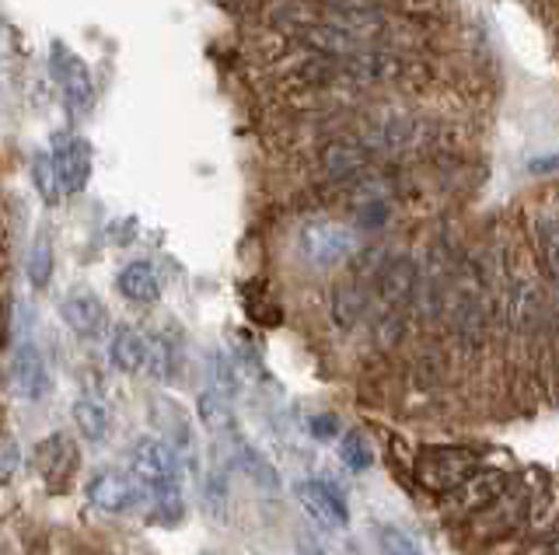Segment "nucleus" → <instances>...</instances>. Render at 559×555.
I'll list each match as a JSON object with an SVG mask.
<instances>
[{
	"label": "nucleus",
	"instance_id": "1",
	"mask_svg": "<svg viewBox=\"0 0 559 555\" xmlns=\"http://www.w3.org/2000/svg\"><path fill=\"white\" fill-rule=\"evenodd\" d=\"M130 472L151 490V503L165 520L182 517V455L171 441L140 437L130 447Z\"/></svg>",
	"mask_w": 559,
	"mask_h": 555
},
{
	"label": "nucleus",
	"instance_id": "2",
	"mask_svg": "<svg viewBox=\"0 0 559 555\" xmlns=\"http://www.w3.org/2000/svg\"><path fill=\"white\" fill-rule=\"evenodd\" d=\"M476 468H479V450H472V447H424L413 458L416 482L441 496L459 490Z\"/></svg>",
	"mask_w": 559,
	"mask_h": 555
},
{
	"label": "nucleus",
	"instance_id": "3",
	"mask_svg": "<svg viewBox=\"0 0 559 555\" xmlns=\"http://www.w3.org/2000/svg\"><path fill=\"white\" fill-rule=\"evenodd\" d=\"M360 252L357 234L340 220H314L301 231V258L314 269H336Z\"/></svg>",
	"mask_w": 559,
	"mask_h": 555
},
{
	"label": "nucleus",
	"instance_id": "4",
	"mask_svg": "<svg viewBox=\"0 0 559 555\" xmlns=\"http://www.w3.org/2000/svg\"><path fill=\"white\" fill-rule=\"evenodd\" d=\"M374 165V150L364 144V136H329V141L314 154V168H319L322 182L329 185H343L349 179H357L364 168Z\"/></svg>",
	"mask_w": 559,
	"mask_h": 555
},
{
	"label": "nucleus",
	"instance_id": "5",
	"mask_svg": "<svg viewBox=\"0 0 559 555\" xmlns=\"http://www.w3.org/2000/svg\"><path fill=\"white\" fill-rule=\"evenodd\" d=\"M87 503L102 514H130L140 503H151V490L140 482L133 472H112V468H102L98 475H92L87 482Z\"/></svg>",
	"mask_w": 559,
	"mask_h": 555
},
{
	"label": "nucleus",
	"instance_id": "6",
	"mask_svg": "<svg viewBox=\"0 0 559 555\" xmlns=\"http://www.w3.org/2000/svg\"><path fill=\"white\" fill-rule=\"evenodd\" d=\"M511 493V472L503 468H476L459 490H451L444 503L454 514H479V510H493Z\"/></svg>",
	"mask_w": 559,
	"mask_h": 555
},
{
	"label": "nucleus",
	"instance_id": "7",
	"mask_svg": "<svg viewBox=\"0 0 559 555\" xmlns=\"http://www.w3.org/2000/svg\"><path fill=\"white\" fill-rule=\"evenodd\" d=\"M419 266L409 255H389V263L378 273L374 283V311H399L409 315V307L416 304L419 293Z\"/></svg>",
	"mask_w": 559,
	"mask_h": 555
},
{
	"label": "nucleus",
	"instance_id": "8",
	"mask_svg": "<svg viewBox=\"0 0 559 555\" xmlns=\"http://www.w3.org/2000/svg\"><path fill=\"white\" fill-rule=\"evenodd\" d=\"M49 67H52V77H57L60 92L67 98L70 112H92V101H95V84L87 77V67L70 53L63 43H52V53H49Z\"/></svg>",
	"mask_w": 559,
	"mask_h": 555
},
{
	"label": "nucleus",
	"instance_id": "9",
	"mask_svg": "<svg viewBox=\"0 0 559 555\" xmlns=\"http://www.w3.org/2000/svg\"><path fill=\"white\" fill-rule=\"evenodd\" d=\"M297 499H301L305 514L314 520V524H322L329 531H343L349 524V510H346V499L336 485H329L322 479H301L294 485Z\"/></svg>",
	"mask_w": 559,
	"mask_h": 555
},
{
	"label": "nucleus",
	"instance_id": "10",
	"mask_svg": "<svg viewBox=\"0 0 559 555\" xmlns=\"http://www.w3.org/2000/svg\"><path fill=\"white\" fill-rule=\"evenodd\" d=\"M11 385L17 391V398L25 402H43V398L52 391V374H49V363L39 353L35 342H22L11 357Z\"/></svg>",
	"mask_w": 559,
	"mask_h": 555
},
{
	"label": "nucleus",
	"instance_id": "11",
	"mask_svg": "<svg viewBox=\"0 0 559 555\" xmlns=\"http://www.w3.org/2000/svg\"><path fill=\"white\" fill-rule=\"evenodd\" d=\"M371 307H374V283L364 280V276H357V273H349V280H343L336 290L329 293V318L336 322L343 333L357 328Z\"/></svg>",
	"mask_w": 559,
	"mask_h": 555
},
{
	"label": "nucleus",
	"instance_id": "12",
	"mask_svg": "<svg viewBox=\"0 0 559 555\" xmlns=\"http://www.w3.org/2000/svg\"><path fill=\"white\" fill-rule=\"evenodd\" d=\"M52 165L60 171L63 193L78 196L84 193L87 179H92V147H87V141H81V136H70V141H60L52 147Z\"/></svg>",
	"mask_w": 559,
	"mask_h": 555
},
{
	"label": "nucleus",
	"instance_id": "13",
	"mask_svg": "<svg viewBox=\"0 0 559 555\" xmlns=\"http://www.w3.org/2000/svg\"><path fill=\"white\" fill-rule=\"evenodd\" d=\"M60 315L70 325V333L81 339H95L105 333V307L92 290H70L60 301Z\"/></svg>",
	"mask_w": 559,
	"mask_h": 555
},
{
	"label": "nucleus",
	"instance_id": "14",
	"mask_svg": "<svg viewBox=\"0 0 559 555\" xmlns=\"http://www.w3.org/2000/svg\"><path fill=\"white\" fill-rule=\"evenodd\" d=\"M109 363L122 374H140L151 363V339L130 325H116L109 339Z\"/></svg>",
	"mask_w": 559,
	"mask_h": 555
},
{
	"label": "nucleus",
	"instance_id": "15",
	"mask_svg": "<svg viewBox=\"0 0 559 555\" xmlns=\"http://www.w3.org/2000/svg\"><path fill=\"white\" fill-rule=\"evenodd\" d=\"M116 287L130 304H157V298H162V283H157V273L151 263L122 266L116 276Z\"/></svg>",
	"mask_w": 559,
	"mask_h": 555
},
{
	"label": "nucleus",
	"instance_id": "16",
	"mask_svg": "<svg viewBox=\"0 0 559 555\" xmlns=\"http://www.w3.org/2000/svg\"><path fill=\"white\" fill-rule=\"evenodd\" d=\"M535 249H538V263L546 269L552 290H559V214L549 210L535 220Z\"/></svg>",
	"mask_w": 559,
	"mask_h": 555
},
{
	"label": "nucleus",
	"instance_id": "17",
	"mask_svg": "<svg viewBox=\"0 0 559 555\" xmlns=\"http://www.w3.org/2000/svg\"><path fill=\"white\" fill-rule=\"evenodd\" d=\"M35 468H39L46 479L67 475L70 468H74V447H70L63 433H52V437H46L39 447H35Z\"/></svg>",
	"mask_w": 559,
	"mask_h": 555
},
{
	"label": "nucleus",
	"instance_id": "18",
	"mask_svg": "<svg viewBox=\"0 0 559 555\" xmlns=\"http://www.w3.org/2000/svg\"><path fill=\"white\" fill-rule=\"evenodd\" d=\"M74 423L81 430L84 441H105L109 433V409H105L98 398H78L74 402Z\"/></svg>",
	"mask_w": 559,
	"mask_h": 555
},
{
	"label": "nucleus",
	"instance_id": "19",
	"mask_svg": "<svg viewBox=\"0 0 559 555\" xmlns=\"http://www.w3.org/2000/svg\"><path fill=\"white\" fill-rule=\"evenodd\" d=\"M200 420H203L210 430H214V433H227V437H235V415H231V406H227V395H221L217 388L200 395Z\"/></svg>",
	"mask_w": 559,
	"mask_h": 555
},
{
	"label": "nucleus",
	"instance_id": "20",
	"mask_svg": "<svg viewBox=\"0 0 559 555\" xmlns=\"http://www.w3.org/2000/svg\"><path fill=\"white\" fill-rule=\"evenodd\" d=\"M25 276H28V283L39 287V290L52 280V245H49L46 234H39L32 241V249L25 255Z\"/></svg>",
	"mask_w": 559,
	"mask_h": 555
},
{
	"label": "nucleus",
	"instance_id": "21",
	"mask_svg": "<svg viewBox=\"0 0 559 555\" xmlns=\"http://www.w3.org/2000/svg\"><path fill=\"white\" fill-rule=\"evenodd\" d=\"M32 182L35 189H39V196L52 206V203H60L67 193H63V182H60V171L57 165H52V154L46 158V154H39V158L32 161Z\"/></svg>",
	"mask_w": 559,
	"mask_h": 555
},
{
	"label": "nucleus",
	"instance_id": "22",
	"mask_svg": "<svg viewBox=\"0 0 559 555\" xmlns=\"http://www.w3.org/2000/svg\"><path fill=\"white\" fill-rule=\"evenodd\" d=\"M235 455H238V464L249 472L259 485H266V490H276L280 485V475L273 472V464L259 455V450L252 444H245V441H235Z\"/></svg>",
	"mask_w": 559,
	"mask_h": 555
},
{
	"label": "nucleus",
	"instance_id": "23",
	"mask_svg": "<svg viewBox=\"0 0 559 555\" xmlns=\"http://www.w3.org/2000/svg\"><path fill=\"white\" fill-rule=\"evenodd\" d=\"M340 461L349 468V472H367L374 464V450L367 444V437L360 430H349L346 437L340 441Z\"/></svg>",
	"mask_w": 559,
	"mask_h": 555
},
{
	"label": "nucleus",
	"instance_id": "24",
	"mask_svg": "<svg viewBox=\"0 0 559 555\" xmlns=\"http://www.w3.org/2000/svg\"><path fill=\"white\" fill-rule=\"evenodd\" d=\"M147 371L157 381H171L175 371H179V353H175V346L168 339H151V363H147Z\"/></svg>",
	"mask_w": 559,
	"mask_h": 555
},
{
	"label": "nucleus",
	"instance_id": "25",
	"mask_svg": "<svg viewBox=\"0 0 559 555\" xmlns=\"http://www.w3.org/2000/svg\"><path fill=\"white\" fill-rule=\"evenodd\" d=\"M378 548L381 555H424V548H419L406 531L392 524L378 528Z\"/></svg>",
	"mask_w": 559,
	"mask_h": 555
},
{
	"label": "nucleus",
	"instance_id": "26",
	"mask_svg": "<svg viewBox=\"0 0 559 555\" xmlns=\"http://www.w3.org/2000/svg\"><path fill=\"white\" fill-rule=\"evenodd\" d=\"M17 464H22V450H17L11 433H4V447H0V479H4V485L17 475Z\"/></svg>",
	"mask_w": 559,
	"mask_h": 555
},
{
	"label": "nucleus",
	"instance_id": "27",
	"mask_svg": "<svg viewBox=\"0 0 559 555\" xmlns=\"http://www.w3.org/2000/svg\"><path fill=\"white\" fill-rule=\"evenodd\" d=\"M308 430H311V437L332 441V437L340 433V420H336V415H311V420H308Z\"/></svg>",
	"mask_w": 559,
	"mask_h": 555
},
{
	"label": "nucleus",
	"instance_id": "28",
	"mask_svg": "<svg viewBox=\"0 0 559 555\" xmlns=\"http://www.w3.org/2000/svg\"><path fill=\"white\" fill-rule=\"evenodd\" d=\"M532 176H552V171H559V154H549V158H538L528 165Z\"/></svg>",
	"mask_w": 559,
	"mask_h": 555
},
{
	"label": "nucleus",
	"instance_id": "29",
	"mask_svg": "<svg viewBox=\"0 0 559 555\" xmlns=\"http://www.w3.org/2000/svg\"><path fill=\"white\" fill-rule=\"evenodd\" d=\"M301 555H325V552H319V548H301Z\"/></svg>",
	"mask_w": 559,
	"mask_h": 555
}]
</instances>
